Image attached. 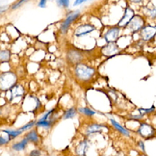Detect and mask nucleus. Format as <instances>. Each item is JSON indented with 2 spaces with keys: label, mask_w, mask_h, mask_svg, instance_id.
Masks as SVG:
<instances>
[{
  "label": "nucleus",
  "mask_w": 156,
  "mask_h": 156,
  "mask_svg": "<svg viewBox=\"0 0 156 156\" xmlns=\"http://www.w3.org/2000/svg\"><path fill=\"white\" fill-rule=\"evenodd\" d=\"M17 77L13 71H6L0 75V89L3 92L11 91L16 86Z\"/></svg>",
  "instance_id": "1"
},
{
  "label": "nucleus",
  "mask_w": 156,
  "mask_h": 156,
  "mask_svg": "<svg viewBox=\"0 0 156 156\" xmlns=\"http://www.w3.org/2000/svg\"><path fill=\"white\" fill-rule=\"evenodd\" d=\"M75 76L82 82H88L92 80V78L94 75V69L88 67L87 65L78 64L74 69Z\"/></svg>",
  "instance_id": "2"
},
{
  "label": "nucleus",
  "mask_w": 156,
  "mask_h": 156,
  "mask_svg": "<svg viewBox=\"0 0 156 156\" xmlns=\"http://www.w3.org/2000/svg\"><path fill=\"white\" fill-rule=\"evenodd\" d=\"M127 29L132 33L139 32L145 27V20L141 16H134V17L130 20V22L127 24Z\"/></svg>",
  "instance_id": "3"
},
{
  "label": "nucleus",
  "mask_w": 156,
  "mask_h": 156,
  "mask_svg": "<svg viewBox=\"0 0 156 156\" xmlns=\"http://www.w3.org/2000/svg\"><path fill=\"white\" fill-rule=\"evenodd\" d=\"M137 132L142 138H144V139H146V140L153 138L156 134V130L153 128V126H151V125L148 123H145V122L141 123L140 127Z\"/></svg>",
  "instance_id": "4"
},
{
  "label": "nucleus",
  "mask_w": 156,
  "mask_h": 156,
  "mask_svg": "<svg viewBox=\"0 0 156 156\" xmlns=\"http://www.w3.org/2000/svg\"><path fill=\"white\" fill-rule=\"evenodd\" d=\"M80 16V11H75V12H71V13H69L68 15V16H67V19H66L63 21V23H62L61 28H60L61 32L62 33L67 32L71 23H73V21H75L78 19V16Z\"/></svg>",
  "instance_id": "5"
},
{
  "label": "nucleus",
  "mask_w": 156,
  "mask_h": 156,
  "mask_svg": "<svg viewBox=\"0 0 156 156\" xmlns=\"http://www.w3.org/2000/svg\"><path fill=\"white\" fill-rule=\"evenodd\" d=\"M119 26H115L110 28L108 31L104 34L103 38L106 41L107 44H112L119 39Z\"/></svg>",
  "instance_id": "6"
},
{
  "label": "nucleus",
  "mask_w": 156,
  "mask_h": 156,
  "mask_svg": "<svg viewBox=\"0 0 156 156\" xmlns=\"http://www.w3.org/2000/svg\"><path fill=\"white\" fill-rule=\"evenodd\" d=\"M140 32H141V38L144 41H151L156 35V26L146 25Z\"/></svg>",
  "instance_id": "7"
},
{
  "label": "nucleus",
  "mask_w": 156,
  "mask_h": 156,
  "mask_svg": "<svg viewBox=\"0 0 156 156\" xmlns=\"http://www.w3.org/2000/svg\"><path fill=\"white\" fill-rule=\"evenodd\" d=\"M67 58H68V61L71 64H80L79 62L82 60L83 55H82V52L80 50H78L76 48L74 49H69L67 53Z\"/></svg>",
  "instance_id": "8"
},
{
  "label": "nucleus",
  "mask_w": 156,
  "mask_h": 156,
  "mask_svg": "<svg viewBox=\"0 0 156 156\" xmlns=\"http://www.w3.org/2000/svg\"><path fill=\"white\" fill-rule=\"evenodd\" d=\"M134 11L132 10L130 7H127L125 9V12H124V15L122 16V19L121 20V21L119 22L118 26L119 27H126L127 24L130 22V20L134 17Z\"/></svg>",
  "instance_id": "9"
},
{
  "label": "nucleus",
  "mask_w": 156,
  "mask_h": 156,
  "mask_svg": "<svg viewBox=\"0 0 156 156\" xmlns=\"http://www.w3.org/2000/svg\"><path fill=\"white\" fill-rule=\"evenodd\" d=\"M101 52H102L103 55L108 56V57L115 56L116 54H118V52H119L118 45L115 43L107 44L106 45H104L102 48H101Z\"/></svg>",
  "instance_id": "10"
},
{
  "label": "nucleus",
  "mask_w": 156,
  "mask_h": 156,
  "mask_svg": "<svg viewBox=\"0 0 156 156\" xmlns=\"http://www.w3.org/2000/svg\"><path fill=\"white\" fill-rule=\"evenodd\" d=\"M94 30H95V27L91 24H83L76 28V30L74 31V36H76V37H82V36H85L89 33L94 31Z\"/></svg>",
  "instance_id": "11"
},
{
  "label": "nucleus",
  "mask_w": 156,
  "mask_h": 156,
  "mask_svg": "<svg viewBox=\"0 0 156 156\" xmlns=\"http://www.w3.org/2000/svg\"><path fill=\"white\" fill-rule=\"evenodd\" d=\"M90 147V143L88 140H84L81 143H79L75 148V154L77 156H86V152H87V149Z\"/></svg>",
  "instance_id": "12"
},
{
  "label": "nucleus",
  "mask_w": 156,
  "mask_h": 156,
  "mask_svg": "<svg viewBox=\"0 0 156 156\" xmlns=\"http://www.w3.org/2000/svg\"><path fill=\"white\" fill-rule=\"evenodd\" d=\"M28 143H29V141L26 139V138H24V139L21 140L20 142L14 144V145L12 146V149H14V151H24L27 147V145H28Z\"/></svg>",
  "instance_id": "13"
},
{
  "label": "nucleus",
  "mask_w": 156,
  "mask_h": 156,
  "mask_svg": "<svg viewBox=\"0 0 156 156\" xmlns=\"http://www.w3.org/2000/svg\"><path fill=\"white\" fill-rule=\"evenodd\" d=\"M11 98L10 100H13L16 97H22L24 94V90L23 88L20 85H16V87H14L13 89L11 90Z\"/></svg>",
  "instance_id": "14"
},
{
  "label": "nucleus",
  "mask_w": 156,
  "mask_h": 156,
  "mask_svg": "<svg viewBox=\"0 0 156 156\" xmlns=\"http://www.w3.org/2000/svg\"><path fill=\"white\" fill-rule=\"evenodd\" d=\"M104 126L101 124H98V123H93L91 125H89L88 128L86 129V134L87 135H91L94 133H98V132H100L102 130Z\"/></svg>",
  "instance_id": "15"
},
{
  "label": "nucleus",
  "mask_w": 156,
  "mask_h": 156,
  "mask_svg": "<svg viewBox=\"0 0 156 156\" xmlns=\"http://www.w3.org/2000/svg\"><path fill=\"white\" fill-rule=\"evenodd\" d=\"M25 138L29 142H32L33 144H36V145H38L40 143V137L38 135V132L36 130H32V131L28 132Z\"/></svg>",
  "instance_id": "16"
},
{
  "label": "nucleus",
  "mask_w": 156,
  "mask_h": 156,
  "mask_svg": "<svg viewBox=\"0 0 156 156\" xmlns=\"http://www.w3.org/2000/svg\"><path fill=\"white\" fill-rule=\"evenodd\" d=\"M111 121V123H112V125L114 127H115L118 131H119L121 132L122 134H123L124 136H130V131H128L126 128H124V127H122L121 124H119L115 119H110Z\"/></svg>",
  "instance_id": "17"
},
{
  "label": "nucleus",
  "mask_w": 156,
  "mask_h": 156,
  "mask_svg": "<svg viewBox=\"0 0 156 156\" xmlns=\"http://www.w3.org/2000/svg\"><path fill=\"white\" fill-rule=\"evenodd\" d=\"M2 132L6 133L8 135V137L10 138V140L12 139H15L17 136H20V134H22V131L21 130H13V129H6V130H2Z\"/></svg>",
  "instance_id": "18"
},
{
  "label": "nucleus",
  "mask_w": 156,
  "mask_h": 156,
  "mask_svg": "<svg viewBox=\"0 0 156 156\" xmlns=\"http://www.w3.org/2000/svg\"><path fill=\"white\" fill-rule=\"evenodd\" d=\"M76 116V109L74 107L70 108V109L67 110L65 113H64V116H63V119H71Z\"/></svg>",
  "instance_id": "19"
},
{
  "label": "nucleus",
  "mask_w": 156,
  "mask_h": 156,
  "mask_svg": "<svg viewBox=\"0 0 156 156\" xmlns=\"http://www.w3.org/2000/svg\"><path fill=\"white\" fill-rule=\"evenodd\" d=\"M10 56H11V52L9 50H2L0 52V61H1V63L9 62Z\"/></svg>",
  "instance_id": "20"
},
{
  "label": "nucleus",
  "mask_w": 156,
  "mask_h": 156,
  "mask_svg": "<svg viewBox=\"0 0 156 156\" xmlns=\"http://www.w3.org/2000/svg\"><path fill=\"white\" fill-rule=\"evenodd\" d=\"M53 122H51V121H49V119H47V121H45V122H37V123H36V125L37 126H39V127H43V128H45V129H49L52 125H53Z\"/></svg>",
  "instance_id": "21"
},
{
  "label": "nucleus",
  "mask_w": 156,
  "mask_h": 156,
  "mask_svg": "<svg viewBox=\"0 0 156 156\" xmlns=\"http://www.w3.org/2000/svg\"><path fill=\"white\" fill-rule=\"evenodd\" d=\"M78 111H79L80 113H82V114H84V115L89 116V117H92L95 114V112L94 110H91L90 108H87V107L86 108H79Z\"/></svg>",
  "instance_id": "22"
},
{
  "label": "nucleus",
  "mask_w": 156,
  "mask_h": 156,
  "mask_svg": "<svg viewBox=\"0 0 156 156\" xmlns=\"http://www.w3.org/2000/svg\"><path fill=\"white\" fill-rule=\"evenodd\" d=\"M36 123H37V122H29V123L25 124L24 126H22L20 130H21L22 132H24V131H26V130L30 129L31 127H33L34 125H36Z\"/></svg>",
  "instance_id": "23"
},
{
  "label": "nucleus",
  "mask_w": 156,
  "mask_h": 156,
  "mask_svg": "<svg viewBox=\"0 0 156 156\" xmlns=\"http://www.w3.org/2000/svg\"><path fill=\"white\" fill-rule=\"evenodd\" d=\"M155 110V107L154 106H152L151 108H149V109H139V112L141 113V115L142 116H144L145 114H149V113H152L153 111Z\"/></svg>",
  "instance_id": "24"
},
{
  "label": "nucleus",
  "mask_w": 156,
  "mask_h": 156,
  "mask_svg": "<svg viewBox=\"0 0 156 156\" xmlns=\"http://www.w3.org/2000/svg\"><path fill=\"white\" fill-rule=\"evenodd\" d=\"M147 14L151 17V19H155L156 17V7H153L152 9H148L147 11Z\"/></svg>",
  "instance_id": "25"
},
{
  "label": "nucleus",
  "mask_w": 156,
  "mask_h": 156,
  "mask_svg": "<svg viewBox=\"0 0 156 156\" xmlns=\"http://www.w3.org/2000/svg\"><path fill=\"white\" fill-rule=\"evenodd\" d=\"M11 140H10V138L9 137H7L5 139V138L3 137V136H0V145L1 146H4V145H7V144L10 142Z\"/></svg>",
  "instance_id": "26"
},
{
  "label": "nucleus",
  "mask_w": 156,
  "mask_h": 156,
  "mask_svg": "<svg viewBox=\"0 0 156 156\" xmlns=\"http://www.w3.org/2000/svg\"><path fill=\"white\" fill-rule=\"evenodd\" d=\"M57 4L58 6H62V7H68L69 1H68V0H60V1H57Z\"/></svg>",
  "instance_id": "27"
},
{
  "label": "nucleus",
  "mask_w": 156,
  "mask_h": 156,
  "mask_svg": "<svg viewBox=\"0 0 156 156\" xmlns=\"http://www.w3.org/2000/svg\"><path fill=\"white\" fill-rule=\"evenodd\" d=\"M41 155V151L39 149H34L29 153V156H40Z\"/></svg>",
  "instance_id": "28"
},
{
  "label": "nucleus",
  "mask_w": 156,
  "mask_h": 156,
  "mask_svg": "<svg viewBox=\"0 0 156 156\" xmlns=\"http://www.w3.org/2000/svg\"><path fill=\"white\" fill-rule=\"evenodd\" d=\"M25 1H19V2H16V3H15L13 6H12V9L13 10H15V9H16V8H19V7H20L21 6V4H23Z\"/></svg>",
  "instance_id": "29"
},
{
  "label": "nucleus",
  "mask_w": 156,
  "mask_h": 156,
  "mask_svg": "<svg viewBox=\"0 0 156 156\" xmlns=\"http://www.w3.org/2000/svg\"><path fill=\"white\" fill-rule=\"evenodd\" d=\"M138 146H139L140 147H141V149L142 151L145 152L146 151V147H145V144H144V142L143 141H139L138 142Z\"/></svg>",
  "instance_id": "30"
},
{
  "label": "nucleus",
  "mask_w": 156,
  "mask_h": 156,
  "mask_svg": "<svg viewBox=\"0 0 156 156\" xmlns=\"http://www.w3.org/2000/svg\"><path fill=\"white\" fill-rule=\"evenodd\" d=\"M45 4H46L45 0H41V1H40V3H39V7L44 8V7H45Z\"/></svg>",
  "instance_id": "31"
},
{
  "label": "nucleus",
  "mask_w": 156,
  "mask_h": 156,
  "mask_svg": "<svg viewBox=\"0 0 156 156\" xmlns=\"http://www.w3.org/2000/svg\"><path fill=\"white\" fill-rule=\"evenodd\" d=\"M129 118L134 119H140L143 118V116L142 115H139V116H129Z\"/></svg>",
  "instance_id": "32"
},
{
  "label": "nucleus",
  "mask_w": 156,
  "mask_h": 156,
  "mask_svg": "<svg viewBox=\"0 0 156 156\" xmlns=\"http://www.w3.org/2000/svg\"><path fill=\"white\" fill-rule=\"evenodd\" d=\"M84 2H85V0H77V1L74 2V6L78 5V4H82V3H84Z\"/></svg>",
  "instance_id": "33"
}]
</instances>
